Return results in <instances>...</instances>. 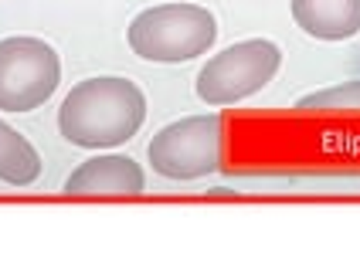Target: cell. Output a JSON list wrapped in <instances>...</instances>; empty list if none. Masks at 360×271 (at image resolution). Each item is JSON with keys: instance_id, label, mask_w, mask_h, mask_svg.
Returning <instances> with one entry per match:
<instances>
[{"instance_id": "cell-1", "label": "cell", "mask_w": 360, "mask_h": 271, "mask_svg": "<svg viewBox=\"0 0 360 271\" xmlns=\"http://www.w3.org/2000/svg\"><path fill=\"white\" fill-rule=\"evenodd\" d=\"M146 122V95L133 78L96 75L61 98L58 133L79 150H116Z\"/></svg>"}, {"instance_id": "cell-10", "label": "cell", "mask_w": 360, "mask_h": 271, "mask_svg": "<svg viewBox=\"0 0 360 271\" xmlns=\"http://www.w3.org/2000/svg\"><path fill=\"white\" fill-rule=\"evenodd\" d=\"M211 194H214V197H231V194H235V190H228V187H214Z\"/></svg>"}, {"instance_id": "cell-9", "label": "cell", "mask_w": 360, "mask_h": 271, "mask_svg": "<svg viewBox=\"0 0 360 271\" xmlns=\"http://www.w3.org/2000/svg\"><path fill=\"white\" fill-rule=\"evenodd\" d=\"M296 109H300V112H333V116L357 112L360 116V78L330 85V88H316V92L302 95L300 102H296Z\"/></svg>"}, {"instance_id": "cell-6", "label": "cell", "mask_w": 360, "mask_h": 271, "mask_svg": "<svg viewBox=\"0 0 360 271\" xmlns=\"http://www.w3.org/2000/svg\"><path fill=\"white\" fill-rule=\"evenodd\" d=\"M61 190L65 197H140L146 194V173L133 156L99 153L65 176Z\"/></svg>"}, {"instance_id": "cell-5", "label": "cell", "mask_w": 360, "mask_h": 271, "mask_svg": "<svg viewBox=\"0 0 360 271\" xmlns=\"http://www.w3.org/2000/svg\"><path fill=\"white\" fill-rule=\"evenodd\" d=\"M61 85V58L44 38L0 41V112H34Z\"/></svg>"}, {"instance_id": "cell-3", "label": "cell", "mask_w": 360, "mask_h": 271, "mask_svg": "<svg viewBox=\"0 0 360 271\" xmlns=\"http://www.w3.org/2000/svg\"><path fill=\"white\" fill-rule=\"evenodd\" d=\"M279 68L282 48L272 38L235 41L200 65L198 78H194V92L207 109L238 105L245 98L259 95L279 75Z\"/></svg>"}, {"instance_id": "cell-4", "label": "cell", "mask_w": 360, "mask_h": 271, "mask_svg": "<svg viewBox=\"0 0 360 271\" xmlns=\"http://www.w3.org/2000/svg\"><path fill=\"white\" fill-rule=\"evenodd\" d=\"M221 150H224V122L218 112H198L184 116L150 139L146 159L153 173L163 180H204L221 166Z\"/></svg>"}, {"instance_id": "cell-7", "label": "cell", "mask_w": 360, "mask_h": 271, "mask_svg": "<svg viewBox=\"0 0 360 271\" xmlns=\"http://www.w3.org/2000/svg\"><path fill=\"white\" fill-rule=\"evenodd\" d=\"M292 20L316 41H350L360 34V0H289Z\"/></svg>"}, {"instance_id": "cell-8", "label": "cell", "mask_w": 360, "mask_h": 271, "mask_svg": "<svg viewBox=\"0 0 360 271\" xmlns=\"http://www.w3.org/2000/svg\"><path fill=\"white\" fill-rule=\"evenodd\" d=\"M41 176V153L31 139L0 119V183L7 187H31Z\"/></svg>"}, {"instance_id": "cell-2", "label": "cell", "mask_w": 360, "mask_h": 271, "mask_svg": "<svg viewBox=\"0 0 360 271\" xmlns=\"http://www.w3.org/2000/svg\"><path fill=\"white\" fill-rule=\"evenodd\" d=\"M126 44L143 61L184 65L207 55L218 44V18L200 4H157L129 20Z\"/></svg>"}]
</instances>
